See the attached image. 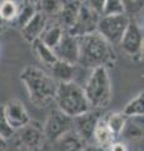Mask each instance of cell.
<instances>
[{"label": "cell", "mask_w": 144, "mask_h": 151, "mask_svg": "<svg viewBox=\"0 0 144 151\" xmlns=\"http://www.w3.org/2000/svg\"><path fill=\"white\" fill-rule=\"evenodd\" d=\"M118 140H122L127 144L128 149L137 146V149L143 151V116L127 117Z\"/></svg>", "instance_id": "8fae6325"}, {"label": "cell", "mask_w": 144, "mask_h": 151, "mask_svg": "<svg viewBox=\"0 0 144 151\" xmlns=\"http://www.w3.org/2000/svg\"><path fill=\"white\" fill-rule=\"evenodd\" d=\"M36 12H38L36 5H33V4H29V3L23 4V6H20L19 13H18V15L15 18V22H16V24L19 25L20 29L30 22V19L35 15Z\"/></svg>", "instance_id": "cb8c5ba5"}, {"label": "cell", "mask_w": 144, "mask_h": 151, "mask_svg": "<svg viewBox=\"0 0 144 151\" xmlns=\"http://www.w3.org/2000/svg\"><path fill=\"white\" fill-rule=\"evenodd\" d=\"M104 117L110 131L113 132L115 139H118V136L120 135V132H122L123 127L125 125L127 116L123 112H111V113H108V115H104Z\"/></svg>", "instance_id": "44dd1931"}, {"label": "cell", "mask_w": 144, "mask_h": 151, "mask_svg": "<svg viewBox=\"0 0 144 151\" xmlns=\"http://www.w3.org/2000/svg\"><path fill=\"white\" fill-rule=\"evenodd\" d=\"M5 25H6V23L3 20V18H1V17H0V29H3V28L5 27Z\"/></svg>", "instance_id": "e575fe53"}, {"label": "cell", "mask_w": 144, "mask_h": 151, "mask_svg": "<svg viewBox=\"0 0 144 151\" xmlns=\"http://www.w3.org/2000/svg\"><path fill=\"white\" fill-rule=\"evenodd\" d=\"M64 32L65 30H63V28L59 24H57V23H54L53 25L46 24L45 29L43 30V33H41L40 37H39V39L43 42L45 45H48L49 48L54 49L55 47L58 45L60 39H62Z\"/></svg>", "instance_id": "ffe728a7"}, {"label": "cell", "mask_w": 144, "mask_h": 151, "mask_svg": "<svg viewBox=\"0 0 144 151\" xmlns=\"http://www.w3.org/2000/svg\"><path fill=\"white\" fill-rule=\"evenodd\" d=\"M109 151H129L128 146L125 142H123L122 140H115L114 142H111V145L109 146Z\"/></svg>", "instance_id": "f546056e"}, {"label": "cell", "mask_w": 144, "mask_h": 151, "mask_svg": "<svg viewBox=\"0 0 144 151\" xmlns=\"http://www.w3.org/2000/svg\"><path fill=\"white\" fill-rule=\"evenodd\" d=\"M3 107H4V113H5L6 120L14 131L24 127L31 121L24 103L20 100H16V98L9 100L6 103H4Z\"/></svg>", "instance_id": "4fadbf2b"}, {"label": "cell", "mask_w": 144, "mask_h": 151, "mask_svg": "<svg viewBox=\"0 0 144 151\" xmlns=\"http://www.w3.org/2000/svg\"><path fill=\"white\" fill-rule=\"evenodd\" d=\"M62 4H63V0H39L38 10L43 13L46 18L48 17L55 18L58 12L60 10Z\"/></svg>", "instance_id": "d4e9b609"}, {"label": "cell", "mask_w": 144, "mask_h": 151, "mask_svg": "<svg viewBox=\"0 0 144 151\" xmlns=\"http://www.w3.org/2000/svg\"><path fill=\"white\" fill-rule=\"evenodd\" d=\"M117 54L108 40H105L98 32L79 37V60L78 65L85 68L114 67Z\"/></svg>", "instance_id": "6da1fadb"}, {"label": "cell", "mask_w": 144, "mask_h": 151, "mask_svg": "<svg viewBox=\"0 0 144 151\" xmlns=\"http://www.w3.org/2000/svg\"><path fill=\"white\" fill-rule=\"evenodd\" d=\"M20 5L15 0H3L0 3V17L5 23L15 20V18L19 13Z\"/></svg>", "instance_id": "603a6c76"}, {"label": "cell", "mask_w": 144, "mask_h": 151, "mask_svg": "<svg viewBox=\"0 0 144 151\" xmlns=\"http://www.w3.org/2000/svg\"><path fill=\"white\" fill-rule=\"evenodd\" d=\"M123 113L127 117L143 116L144 115V96L143 92L138 93L133 100L129 101L123 108Z\"/></svg>", "instance_id": "7402d4cb"}, {"label": "cell", "mask_w": 144, "mask_h": 151, "mask_svg": "<svg viewBox=\"0 0 144 151\" xmlns=\"http://www.w3.org/2000/svg\"><path fill=\"white\" fill-rule=\"evenodd\" d=\"M55 57L59 60H64L70 64L78 65L79 60V38L64 32L58 45L53 49Z\"/></svg>", "instance_id": "7c38bea8"}, {"label": "cell", "mask_w": 144, "mask_h": 151, "mask_svg": "<svg viewBox=\"0 0 144 151\" xmlns=\"http://www.w3.org/2000/svg\"><path fill=\"white\" fill-rule=\"evenodd\" d=\"M14 135H15V131L9 125V122L5 117V113H4V107L0 106V136L5 140H9Z\"/></svg>", "instance_id": "83f0119b"}, {"label": "cell", "mask_w": 144, "mask_h": 151, "mask_svg": "<svg viewBox=\"0 0 144 151\" xmlns=\"http://www.w3.org/2000/svg\"><path fill=\"white\" fill-rule=\"evenodd\" d=\"M53 151H83L87 142L75 131L69 130L53 142H49Z\"/></svg>", "instance_id": "5bb4252c"}, {"label": "cell", "mask_w": 144, "mask_h": 151, "mask_svg": "<svg viewBox=\"0 0 144 151\" xmlns=\"http://www.w3.org/2000/svg\"><path fill=\"white\" fill-rule=\"evenodd\" d=\"M79 1H73V0H63V4L60 6V10L57 14V24L63 28V30H69L73 27L74 22L78 17L79 9H80Z\"/></svg>", "instance_id": "9a60e30c"}, {"label": "cell", "mask_w": 144, "mask_h": 151, "mask_svg": "<svg viewBox=\"0 0 144 151\" xmlns=\"http://www.w3.org/2000/svg\"><path fill=\"white\" fill-rule=\"evenodd\" d=\"M83 151H105V149L100 147V146L92 142V144H87L84 146V149H83Z\"/></svg>", "instance_id": "4dcf8cb0"}, {"label": "cell", "mask_w": 144, "mask_h": 151, "mask_svg": "<svg viewBox=\"0 0 144 151\" xmlns=\"http://www.w3.org/2000/svg\"><path fill=\"white\" fill-rule=\"evenodd\" d=\"M83 89L92 108L105 110L111 101V81L108 69L104 67L94 68Z\"/></svg>", "instance_id": "277c9868"}, {"label": "cell", "mask_w": 144, "mask_h": 151, "mask_svg": "<svg viewBox=\"0 0 144 151\" xmlns=\"http://www.w3.org/2000/svg\"><path fill=\"white\" fill-rule=\"evenodd\" d=\"M123 6H124V13L127 14L129 18H134L139 15L143 10V4L144 0H122Z\"/></svg>", "instance_id": "484cf974"}, {"label": "cell", "mask_w": 144, "mask_h": 151, "mask_svg": "<svg viewBox=\"0 0 144 151\" xmlns=\"http://www.w3.org/2000/svg\"><path fill=\"white\" fill-rule=\"evenodd\" d=\"M125 14L122 0H105L103 15H118Z\"/></svg>", "instance_id": "4316f807"}, {"label": "cell", "mask_w": 144, "mask_h": 151, "mask_svg": "<svg viewBox=\"0 0 144 151\" xmlns=\"http://www.w3.org/2000/svg\"><path fill=\"white\" fill-rule=\"evenodd\" d=\"M129 18L127 14H118V15H101L99 18L96 32L108 40L111 45L119 44L120 39L124 34L125 29L129 24Z\"/></svg>", "instance_id": "8992f818"}, {"label": "cell", "mask_w": 144, "mask_h": 151, "mask_svg": "<svg viewBox=\"0 0 144 151\" xmlns=\"http://www.w3.org/2000/svg\"><path fill=\"white\" fill-rule=\"evenodd\" d=\"M100 17L101 15L93 12L89 6H87L84 3H82L75 22H74L73 27L67 32L69 34L78 38L94 33L96 32V27H98V22Z\"/></svg>", "instance_id": "9c48e42d"}, {"label": "cell", "mask_w": 144, "mask_h": 151, "mask_svg": "<svg viewBox=\"0 0 144 151\" xmlns=\"http://www.w3.org/2000/svg\"><path fill=\"white\" fill-rule=\"evenodd\" d=\"M46 18L41 12H36L35 15L30 19V22L25 24L20 29L23 38L28 42V43H33L35 39H39L40 34L46 27Z\"/></svg>", "instance_id": "2e32d148"}, {"label": "cell", "mask_w": 144, "mask_h": 151, "mask_svg": "<svg viewBox=\"0 0 144 151\" xmlns=\"http://www.w3.org/2000/svg\"><path fill=\"white\" fill-rule=\"evenodd\" d=\"M50 70H52L50 76H52L58 83L70 82V81H74V77H75L77 65L58 59L57 62L50 67Z\"/></svg>", "instance_id": "ac0fdd59"}, {"label": "cell", "mask_w": 144, "mask_h": 151, "mask_svg": "<svg viewBox=\"0 0 144 151\" xmlns=\"http://www.w3.org/2000/svg\"><path fill=\"white\" fill-rule=\"evenodd\" d=\"M20 81L24 83L29 100L34 106L44 108L54 101L58 82L44 69L26 65L20 72Z\"/></svg>", "instance_id": "7a4b0ae2"}, {"label": "cell", "mask_w": 144, "mask_h": 151, "mask_svg": "<svg viewBox=\"0 0 144 151\" xmlns=\"http://www.w3.org/2000/svg\"><path fill=\"white\" fill-rule=\"evenodd\" d=\"M73 1H79V3H84L85 0H73Z\"/></svg>", "instance_id": "d590c367"}, {"label": "cell", "mask_w": 144, "mask_h": 151, "mask_svg": "<svg viewBox=\"0 0 144 151\" xmlns=\"http://www.w3.org/2000/svg\"><path fill=\"white\" fill-rule=\"evenodd\" d=\"M69 130H73V119L67 116L58 108H55L49 113L45 124L43 125L46 142H53Z\"/></svg>", "instance_id": "52a82bcc"}, {"label": "cell", "mask_w": 144, "mask_h": 151, "mask_svg": "<svg viewBox=\"0 0 144 151\" xmlns=\"http://www.w3.org/2000/svg\"><path fill=\"white\" fill-rule=\"evenodd\" d=\"M24 3L33 4V5H36V8H38V3H39V0H24Z\"/></svg>", "instance_id": "836d02e7"}, {"label": "cell", "mask_w": 144, "mask_h": 151, "mask_svg": "<svg viewBox=\"0 0 144 151\" xmlns=\"http://www.w3.org/2000/svg\"><path fill=\"white\" fill-rule=\"evenodd\" d=\"M31 48H33V52L36 55V58H38L44 65H46V67L50 68L58 60L53 49L49 48L48 45H45L40 39H35L33 43H31Z\"/></svg>", "instance_id": "d6986e66"}, {"label": "cell", "mask_w": 144, "mask_h": 151, "mask_svg": "<svg viewBox=\"0 0 144 151\" xmlns=\"http://www.w3.org/2000/svg\"><path fill=\"white\" fill-rule=\"evenodd\" d=\"M117 140L115 136L113 135V132L110 131V129L108 127L105 122V117L104 115L100 117V120L98 121V124L95 126L94 134H93V144L100 146L103 149L109 147L111 145V142Z\"/></svg>", "instance_id": "e0dca14e"}, {"label": "cell", "mask_w": 144, "mask_h": 151, "mask_svg": "<svg viewBox=\"0 0 144 151\" xmlns=\"http://www.w3.org/2000/svg\"><path fill=\"white\" fill-rule=\"evenodd\" d=\"M104 113L101 110H92L87 111L82 115L73 117V129L87 144L93 142V134H94L95 126Z\"/></svg>", "instance_id": "30bf717a"}, {"label": "cell", "mask_w": 144, "mask_h": 151, "mask_svg": "<svg viewBox=\"0 0 144 151\" xmlns=\"http://www.w3.org/2000/svg\"><path fill=\"white\" fill-rule=\"evenodd\" d=\"M38 151H53L52 150V147H50V145H49V142H46L43 147H41L40 150H38Z\"/></svg>", "instance_id": "d6a6232c"}, {"label": "cell", "mask_w": 144, "mask_h": 151, "mask_svg": "<svg viewBox=\"0 0 144 151\" xmlns=\"http://www.w3.org/2000/svg\"><path fill=\"white\" fill-rule=\"evenodd\" d=\"M15 134L18 135V142L25 151H38L46 144L43 126L33 121L16 130Z\"/></svg>", "instance_id": "ba28073f"}, {"label": "cell", "mask_w": 144, "mask_h": 151, "mask_svg": "<svg viewBox=\"0 0 144 151\" xmlns=\"http://www.w3.org/2000/svg\"><path fill=\"white\" fill-rule=\"evenodd\" d=\"M8 150V140L3 139L0 136V151H6Z\"/></svg>", "instance_id": "1f68e13d"}, {"label": "cell", "mask_w": 144, "mask_h": 151, "mask_svg": "<svg viewBox=\"0 0 144 151\" xmlns=\"http://www.w3.org/2000/svg\"><path fill=\"white\" fill-rule=\"evenodd\" d=\"M84 4H85L87 6H89L93 12H95L96 14H99V15H103L105 0H85Z\"/></svg>", "instance_id": "f1b7e54d"}, {"label": "cell", "mask_w": 144, "mask_h": 151, "mask_svg": "<svg viewBox=\"0 0 144 151\" xmlns=\"http://www.w3.org/2000/svg\"><path fill=\"white\" fill-rule=\"evenodd\" d=\"M54 101L57 102L58 110L72 119L92 110L84 89L74 81L58 83Z\"/></svg>", "instance_id": "3957f363"}, {"label": "cell", "mask_w": 144, "mask_h": 151, "mask_svg": "<svg viewBox=\"0 0 144 151\" xmlns=\"http://www.w3.org/2000/svg\"><path fill=\"white\" fill-rule=\"evenodd\" d=\"M143 27L135 19L131 18L119 45L122 50L133 60H142L143 58Z\"/></svg>", "instance_id": "5b68a950"}]
</instances>
